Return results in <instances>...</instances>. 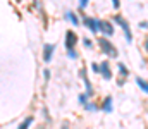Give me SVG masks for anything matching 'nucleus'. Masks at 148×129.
<instances>
[{"label": "nucleus", "mask_w": 148, "mask_h": 129, "mask_svg": "<svg viewBox=\"0 0 148 129\" xmlns=\"http://www.w3.org/2000/svg\"><path fill=\"white\" fill-rule=\"evenodd\" d=\"M140 28H141V29H148V23L147 21H141V23H140Z\"/></svg>", "instance_id": "21"}, {"label": "nucleus", "mask_w": 148, "mask_h": 129, "mask_svg": "<svg viewBox=\"0 0 148 129\" xmlns=\"http://www.w3.org/2000/svg\"><path fill=\"white\" fill-rule=\"evenodd\" d=\"M114 21H109V19H100V33L103 35V36H114Z\"/></svg>", "instance_id": "4"}, {"label": "nucleus", "mask_w": 148, "mask_h": 129, "mask_svg": "<svg viewBox=\"0 0 148 129\" xmlns=\"http://www.w3.org/2000/svg\"><path fill=\"white\" fill-rule=\"evenodd\" d=\"M77 2H79V9H81V10H84V9L90 5V0H77Z\"/></svg>", "instance_id": "17"}, {"label": "nucleus", "mask_w": 148, "mask_h": 129, "mask_svg": "<svg viewBox=\"0 0 148 129\" xmlns=\"http://www.w3.org/2000/svg\"><path fill=\"white\" fill-rule=\"evenodd\" d=\"M145 50H147V52H148V40H147V42H145Z\"/></svg>", "instance_id": "22"}, {"label": "nucleus", "mask_w": 148, "mask_h": 129, "mask_svg": "<svg viewBox=\"0 0 148 129\" xmlns=\"http://www.w3.org/2000/svg\"><path fill=\"white\" fill-rule=\"evenodd\" d=\"M102 110H103L105 114H110L112 110H114V100H112V96H105V98H103V102H102Z\"/></svg>", "instance_id": "8"}, {"label": "nucleus", "mask_w": 148, "mask_h": 129, "mask_svg": "<svg viewBox=\"0 0 148 129\" xmlns=\"http://www.w3.org/2000/svg\"><path fill=\"white\" fill-rule=\"evenodd\" d=\"M136 85L140 86V89H141V91H145V93L148 95V81H145L143 78H140V76H138V78H136Z\"/></svg>", "instance_id": "10"}, {"label": "nucleus", "mask_w": 148, "mask_h": 129, "mask_svg": "<svg viewBox=\"0 0 148 129\" xmlns=\"http://www.w3.org/2000/svg\"><path fill=\"white\" fill-rule=\"evenodd\" d=\"M90 98H91V96H90V95H88V93L84 91V93H81V95H79V98H77V102H79L81 105H86Z\"/></svg>", "instance_id": "14"}, {"label": "nucleus", "mask_w": 148, "mask_h": 129, "mask_svg": "<svg viewBox=\"0 0 148 129\" xmlns=\"http://www.w3.org/2000/svg\"><path fill=\"white\" fill-rule=\"evenodd\" d=\"M117 69H119V76H122V78H127L129 76V71H127V67L122 62H117Z\"/></svg>", "instance_id": "11"}, {"label": "nucleus", "mask_w": 148, "mask_h": 129, "mask_svg": "<svg viewBox=\"0 0 148 129\" xmlns=\"http://www.w3.org/2000/svg\"><path fill=\"white\" fill-rule=\"evenodd\" d=\"M67 57H69L71 60H77V59H79V53H77L76 48H67Z\"/></svg>", "instance_id": "13"}, {"label": "nucleus", "mask_w": 148, "mask_h": 129, "mask_svg": "<svg viewBox=\"0 0 148 129\" xmlns=\"http://www.w3.org/2000/svg\"><path fill=\"white\" fill-rule=\"evenodd\" d=\"M112 21L117 24V26H121V29H122V33H124V38H126V42L131 45L133 42V35H131V28H129V23L122 17V16H112Z\"/></svg>", "instance_id": "2"}, {"label": "nucleus", "mask_w": 148, "mask_h": 129, "mask_svg": "<svg viewBox=\"0 0 148 129\" xmlns=\"http://www.w3.org/2000/svg\"><path fill=\"white\" fill-rule=\"evenodd\" d=\"M83 45H84V48H93V42L90 38H83Z\"/></svg>", "instance_id": "16"}, {"label": "nucleus", "mask_w": 148, "mask_h": 129, "mask_svg": "<svg viewBox=\"0 0 148 129\" xmlns=\"http://www.w3.org/2000/svg\"><path fill=\"white\" fill-rule=\"evenodd\" d=\"M66 19H67L73 26H79V24H81V21H79L77 14H76L74 10H67V12H66Z\"/></svg>", "instance_id": "9"}, {"label": "nucleus", "mask_w": 148, "mask_h": 129, "mask_svg": "<svg viewBox=\"0 0 148 129\" xmlns=\"http://www.w3.org/2000/svg\"><path fill=\"white\" fill-rule=\"evenodd\" d=\"M43 78H45V79H50V69H45V71H43Z\"/></svg>", "instance_id": "20"}, {"label": "nucleus", "mask_w": 148, "mask_h": 129, "mask_svg": "<svg viewBox=\"0 0 148 129\" xmlns=\"http://www.w3.org/2000/svg\"><path fill=\"white\" fill-rule=\"evenodd\" d=\"M83 24H84L93 35H98V33H100V19L90 17V16H83Z\"/></svg>", "instance_id": "3"}, {"label": "nucleus", "mask_w": 148, "mask_h": 129, "mask_svg": "<svg viewBox=\"0 0 148 129\" xmlns=\"http://www.w3.org/2000/svg\"><path fill=\"white\" fill-rule=\"evenodd\" d=\"M100 74L103 76L105 81H110L112 78H114V74H112V71H110V64H109V60H103V62L100 64Z\"/></svg>", "instance_id": "6"}, {"label": "nucleus", "mask_w": 148, "mask_h": 129, "mask_svg": "<svg viewBox=\"0 0 148 129\" xmlns=\"http://www.w3.org/2000/svg\"><path fill=\"white\" fill-rule=\"evenodd\" d=\"M98 45H100V50H102L107 57H110V59H117L119 52H117V48L114 46V43L109 40V36H102V38L98 40Z\"/></svg>", "instance_id": "1"}, {"label": "nucleus", "mask_w": 148, "mask_h": 129, "mask_svg": "<svg viewBox=\"0 0 148 129\" xmlns=\"http://www.w3.org/2000/svg\"><path fill=\"white\" fill-rule=\"evenodd\" d=\"M53 52H55V45H53V43H47V45L43 46V60H45L47 64L52 60Z\"/></svg>", "instance_id": "7"}, {"label": "nucleus", "mask_w": 148, "mask_h": 129, "mask_svg": "<svg viewBox=\"0 0 148 129\" xmlns=\"http://www.w3.org/2000/svg\"><path fill=\"white\" fill-rule=\"evenodd\" d=\"M76 43H77V35L74 33L73 29H67L66 31V38H64L66 48H76Z\"/></svg>", "instance_id": "5"}, {"label": "nucleus", "mask_w": 148, "mask_h": 129, "mask_svg": "<svg viewBox=\"0 0 148 129\" xmlns=\"http://www.w3.org/2000/svg\"><path fill=\"white\" fill-rule=\"evenodd\" d=\"M91 71H93L95 74H100V64H97V62H93V64H91Z\"/></svg>", "instance_id": "18"}, {"label": "nucleus", "mask_w": 148, "mask_h": 129, "mask_svg": "<svg viewBox=\"0 0 148 129\" xmlns=\"http://www.w3.org/2000/svg\"><path fill=\"white\" fill-rule=\"evenodd\" d=\"M112 7L114 9H119L121 7V0H112Z\"/></svg>", "instance_id": "19"}, {"label": "nucleus", "mask_w": 148, "mask_h": 129, "mask_svg": "<svg viewBox=\"0 0 148 129\" xmlns=\"http://www.w3.org/2000/svg\"><path fill=\"white\" fill-rule=\"evenodd\" d=\"M33 121H35V117H26V119H24V122L21 124V128H29V126L33 124Z\"/></svg>", "instance_id": "15"}, {"label": "nucleus", "mask_w": 148, "mask_h": 129, "mask_svg": "<svg viewBox=\"0 0 148 129\" xmlns=\"http://www.w3.org/2000/svg\"><path fill=\"white\" fill-rule=\"evenodd\" d=\"M88 112H91V114H95V112H98V105L97 103H93V102H88L86 105H83Z\"/></svg>", "instance_id": "12"}]
</instances>
